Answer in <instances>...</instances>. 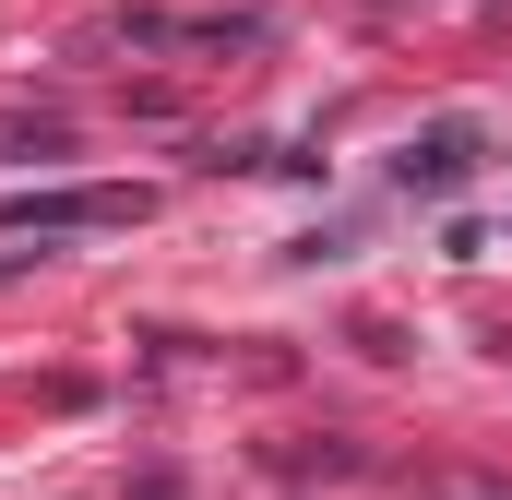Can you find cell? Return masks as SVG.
<instances>
[{
  "instance_id": "6da1fadb",
  "label": "cell",
  "mask_w": 512,
  "mask_h": 500,
  "mask_svg": "<svg viewBox=\"0 0 512 500\" xmlns=\"http://www.w3.org/2000/svg\"><path fill=\"white\" fill-rule=\"evenodd\" d=\"M143 191H12L0 203V239H84V227H131Z\"/></svg>"
},
{
  "instance_id": "7a4b0ae2",
  "label": "cell",
  "mask_w": 512,
  "mask_h": 500,
  "mask_svg": "<svg viewBox=\"0 0 512 500\" xmlns=\"http://www.w3.org/2000/svg\"><path fill=\"white\" fill-rule=\"evenodd\" d=\"M393 179H405V203L465 191V179H477V120H429L417 143H405V167H393Z\"/></svg>"
},
{
  "instance_id": "3957f363",
  "label": "cell",
  "mask_w": 512,
  "mask_h": 500,
  "mask_svg": "<svg viewBox=\"0 0 512 500\" xmlns=\"http://www.w3.org/2000/svg\"><path fill=\"white\" fill-rule=\"evenodd\" d=\"M0 155H60V120H36V131H24V120H0Z\"/></svg>"
}]
</instances>
